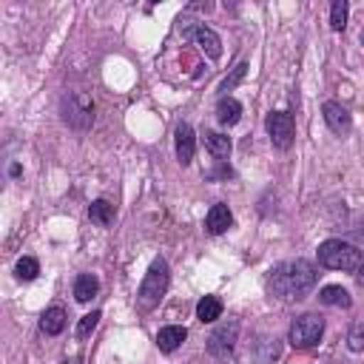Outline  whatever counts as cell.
I'll return each mask as SVG.
<instances>
[{"label": "cell", "mask_w": 364, "mask_h": 364, "mask_svg": "<svg viewBox=\"0 0 364 364\" xmlns=\"http://www.w3.org/2000/svg\"><path fill=\"white\" fill-rule=\"evenodd\" d=\"M193 40H196V46H199L210 60H219V54H222V43H219V37H216L213 28H208V26H196Z\"/></svg>", "instance_id": "obj_12"}, {"label": "cell", "mask_w": 364, "mask_h": 364, "mask_svg": "<svg viewBox=\"0 0 364 364\" xmlns=\"http://www.w3.org/2000/svg\"><path fill=\"white\" fill-rule=\"evenodd\" d=\"M318 301H321V304H330V307H350V304H353L350 293H347L341 284H327V287H321Z\"/></svg>", "instance_id": "obj_14"}, {"label": "cell", "mask_w": 364, "mask_h": 364, "mask_svg": "<svg viewBox=\"0 0 364 364\" xmlns=\"http://www.w3.org/2000/svg\"><path fill=\"white\" fill-rule=\"evenodd\" d=\"M236 336H239V321H236V318L219 324V327L210 333V338H208V353H210L213 358H228V355L233 353Z\"/></svg>", "instance_id": "obj_6"}, {"label": "cell", "mask_w": 364, "mask_h": 364, "mask_svg": "<svg viewBox=\"0 0 364 364\" xmlns=\"http://www.w3.org/2000/svg\"><path fill=\"white\" fill-rule=\"evenodd\" d=\"M185 338H188V330H185V327L168 324V327H162V330L156 333V347H159L162 353H173L176 347H182Z\"/></svg>", "instance_id": "obj_10"}, {"label": "cell", "mask_w": 364, "mask_h": 364, "mask_svg": "<svg viewBox=\"0 0 364 364\" xmlns=\"http://www.w3.org/2000/svg\"><path fill=\"white\" fill-rule=\"evenodd\" d=\"M321 333H324V318L316 316V313H304L299 316L293 324H290V333H287V341L296 347V350H310L321 341Z\"/></svg>", "instance_id": "obj_5"}, {"label": "cell", "mask_w": 364, "mask_h": 364, "mask_svg": "<svg viewBox=\"0 0 364 364\" xmlns=\"http://www.w3.org/2000/svg\"><path fill=\"white\" fill-rule=\"evenodd\" d=\"M321 111H324V122H327V128H330L333 134H338V136L350 134L353 117H350V111H347L341 102H324Z\"/></svg>", "instance_id": "obj_8"}, {"label": "cell", "mask_w": 364, "mask_h": 364, "mask_svg": "<svg viewBox=\"0 0 364 364\" xmlns=\"http://www.w3.org/2000/svg\"><path fill=\"white\" fill-rule=\"evenodd\" d=\"M239 117H242V105H239L233 97H222V100L216 102V119H219L222 125H236Z\"/></svg>", "instance_id": "obj_13"}, {"label": "cell", "mask_w": 364, "mask_h": 364, "mask_svg": "<svg viewBox=\"0 0 364 364\" xmlns=\"http://www.w3.org/2000/svg\"><path fill=\"white\" fill-rule=\"evenodd\" d=\"M230 222H233L230 208L222 205V202H216V205L208 210V216H205V228H208V233H225V230L230 228Z\"/></svg>", "instance_id": "obj_11"}, {"label": "cell", "mask_w": 364, "mask_h": 364, "mask_svg": "<svg viewBox=\"0 0 364 364\" xmlns=\"http://www.w3.org/2000/svg\"><path fill=\"white\" fill-rule=\"evenodd\" d=\"M97 290H100L97 276H91V273H80L77 276V282H74V299L77 301H91L97 296Z\"/></svg>", "instance_id": "obj_16"}, {"label": "cell", "mask_w": 364, "mask_h": 364, "mask_svg": "<svg viewBox=\"0 0 364 364\" xmlns=\"http://www.w3.org/2000/svg\"><path fill=\"white\" fill-rule=\"evenodd\" d=\"M358 239H361V242H364V230H358Z\"/></svg>", "instance_id": "obj_26"}, {"label": "cell", "mask_w": 364, "mask_h": 364, "mask_svg": "<svg viewBox=\"0 0 364 364\" xmlns=\"http://www.w3.org/2000/svg\"><path fill=\"white\" fill-rule=\"evenodd\" d=\"M355 279H358V284H361V287H364V262H361V267H358V270H355Z\"/></svg>", "instance_id": "obj_25"}, {"label": "cell", "mask_w": 364, "mask_h": 364, "mask_svg": "<svg viewBox=\"0 0 364 364\" xmlns=\"http://www.w3.org/2000/svg\"><path fill=\"white\" fill-rule=\"evenodd\" d=\"M361 250L350 242H341V239H327L318 245V264L330 267V270H344V273H353L361 267Z\"/></svg>", "instance_id": "obj_3"}, {"label": "cell", "mask_w": 364, "mask_h": 364, "mask_svg": "<svg viewBox=\"0 0 364 364\" xmlns=\"http://www.w3.org/2000/svg\"><path fill=\"white\" fill-rule=\"evenodd\" d=\"M97 321H100V313H97V310H94V313H88V316H82V318H80V324H77V336H80V338H85V336L97 327Z\"/></svg>", "instance_id": "obj_22"}, {"label": "cell", "mask_w": 364, "mask_h": 364, "mask_svg": "<svg viewBox=\"0 0 364 364\" xmlns=\"http://www.w3.org/2000/svg\"><path fill=\"white\" fill-rule=\"evenodd\" d=\"M168 282H171L168 262H165V259H154L151 267H148V273H145V279H142V284H139L136 310H139V313H151V310L162 301V296H165V290H168Z\"/></svg>", "instance_id": "obj_2"}, {"label": "cell", "mask_w": 364, "mask_h": 364, "mask_svg": "<svg viewBox=\"0 0 364 364\" xmlns=\"http://www.w3.org/2000/svg\"><path fill=\"white\" fill-rule=\"evenodd\" d=\"M17 279H23V282H31V279H37V273H40V264H37V259H31V256H23L20 262H17Z\"/></svg>", "instance_id": "obj_21"}, {"label": "cell", "mask_w": 364, "mask_h": 364, "mask_svg": "<svg viewBox=\"0 0 364 364\" xmlns=\"http://www.w3.org/2000/svg\"><path fill=\"white\" fill-rule=\"evenodd\" d=\"M193 151H196V136H193V128L188 122H179L176 125V159L182 165H188L193 159Z\"/></svg>", "instance_id": "obj_9"}, {"label": "cell", "mask_w": 364, "mask_h": 364, "mask_svg": "<svg viewBox=\"0 0 364 364\" xmlns=\"http://www.w3.org/2000/svg\"><path fill=\"white\" fill-rule=\"evenodd\" d=\"M347 341H350V350H355V353H361V350H364V321H358V324L350 330Z\"/></svg>", "instance_id": "obj_23"}, {"label": "cell", "mask_w": 364, "mask_h": 364, "mask_svg": "<svg viewBox=\"0 0 364 364\" xmlns=\"http://www.w3.org/2000/svg\"><path fill=\"white\" fill-rule=\"evenodd\" d=\"M245 71H247V63H239V65L233 68V74H230V77H228V80L219 85V91H230V88H233V85H236V82L245 77Z\"/></svg>", "instance_id": "obj_24"}, {"label": "cell", "mask_w": 364, "mask_h": 364, "mask_svg": "<svg viewBox=\"0 0 364 364\" xmlns=\"http://www.w3.org/2000/svg\"><path fill=\"white\" fill-rule=\"evenodd\" d=\"M205 148L210 151V156L213 159H228V154H230V136H225V134H216V131H210V134H205Z\"/></svg>", "instance_id": "obj_17"}, {"label": "cell", "mask_w": 364, "mask_h": 364, "mask_svg": "<svg viewBox=\"0 0 364 364\" xmlns=\"http://www.w3.org/2000/svg\"><path fill=\"white\" fill-rule=\"evenodd\" d=\"M222 316V301L216 296H205L199 304H196V318L199 321H216Z\"/></svg>", "instance_id": "obj_19"}, {"label": "cell", "mask_w": 364, "mask_h": 364, "mask_svg": "<svg viewBox=\"0 0 364 364\" xmlns=\"http://www.w3.org/2000/svg\"><path fill=\"white\" fill-rule=\"evenodd\" d=\"M318 273H316V264L307 262V259H290V262H282L270 270L267 276V290L276 296V299H304L313 284H316Z\"/></svg>", "instance_id": "obj_1"}, {"label": "cell", "mask_w": 364, "mask_h": 364, "mask_svg": "<svg viewBox=\"0 0 364 364\" xmlns=\"http://www.w3.org/2000/svg\"><path fill=\"white\" fill-rule=\"evenodd\" d=\"M347 14H350L347 0H336V3L330 6V26H333L336 31H341V28L347 26Z\"/></svg>", "instance_id": "obj_20"}, {"label": "cell", "mask_w": 364, "mask_h": 364, "mask_svg": "<svg viewBox=\"0 0 364 364\" xmlns=\"http://www.w3.org/2000/svg\"><path fill=\"white\" fill-rule=\"evenodd\" d=\"M267 134L273 139L276 148L287 151L293 145V134H296V125H293V117L287 111H273L267 114Z\"/></svg>", "instance_id": "obj_7"}, {"label": "cell", "mask_w": 364, "mask_h": 364, "mask_svg": "<svg viewBox=\"0 0 364 364\" xmlns=\"http://www.w3.org/2000/svg\"><path fill=\"white\" fill-rule=\"evenodd\" d=\"M88 216H91V222H97L100 228H108V225L114 222V205L105 202V199H97V202H91Z\"/></svg>", "instance_id": "obj_18"}, {"label": "cell", "mask_w": 364, "mask_h": 364, "mask_svg": "<svg viewBox=\"0 0 364 364\" xmlns=\"http://www.w3.org/2000/svg\"><path fill=\"white\" fill-rule=\"evenodd\" d=\"M63 119L74 131H88L94 125V102L82 91H71L63 97Z\"/></svg>", "instance_id": "obj_4"}, {"label": "cell", "mask_w": 364, "mask_h": 364, "mask_svg": "<svg viewBox=\"0 0 364 364\" xmlns=\"http://www.w3.org/2000/svg\"><path fill=\"white\" fill-rule=\"evenodd\" d=\"M63 327H65V310L63 307H48L40 318V330L46 336H57V333H63Z\"/></svg>", "instance_id": "obj_15"}]
</instances>
